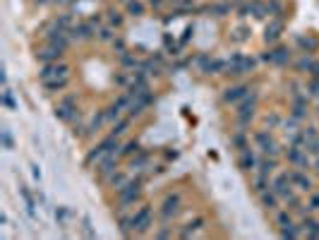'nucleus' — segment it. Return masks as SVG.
I'll return each mask as SVG.
<instances>
[{
	"label": "nucleus",
	"mask_w": 319,
	"mask_h": 240,
	"mask_svg": "<svg viewBox=\"0 0 319 240\" xmlns=\"http://www.w3.org/2000/svg\"><path fill=\"white\" fill-rule=\"evenodd\" d=\"M291 58H293V51L288 46H276V48H271V51L266 53L264 60H266V63H271V65L283 67V65L291 63Z\"/></svg>",
	"instance_id": "nucleus-14"
},
{
	"label": "nucleus",
	"mask_w": 319,
	"mask_h": 240,
	"mask_svg": "<svg viewBox=\"0 0 319 240\" xmlns=\"http://www.w3.org/2000/svg\"><path fill=\"white\" fill-rule=\"evenodd\" d=\"M118 161H120V156H118V151L115 154H108L106 158H101L99 164H96V173H99V178L106 183L113 173H118Z\"/></svg>",
	"instance_id": "nucleus-12"
},
{
	"label": "nucleus",
	"mask_w": 319,
	"mask_h": 240,
	"mask_svg": "<svg viewBox=\"0 0 319 240\" xmlns=\"http://www.w3.org/2000/svg\"><path fill=\"white\" fill-rule=\"evenodd\" d=\"M34 3H38V0H34Z\"/></svg>",
	"instance_id": "nucleus-54"
},
{
	"label": "nucleus",
	"mask_w": 319,
	"mask_h": 240,
	"mask_svg": "<svg viewBox=\"0 0 319 240\" xmlns=\"http://www.w3.org/2000/svg\"><path fill=\"white\" fill-rule=\"evenodd\" d=\"M132 221H135V233L137 235H146L149 228L154 226V209L144 204V207H139L135 214H132Z\"/></svg>",
	"instance_id": "nucleus-8"
},
{
	"label": "nucleus",
	"mask_w": 319,
	"mask_h": 240,
	"mask_svg": "<svg viewBox=\"0 0 319 240\" xmlns=\"http://www.w3.org/2000/svg\"><path fill=\"white\" fill-rule=\"evenodd\" d=\"M312 168H314V173H317V176H319V156L314 158V164H312Z\"/></svg>",
	"instance_id": "nucleus-51"
},
{
	"label": "nucleus",
	"mask_w": 319,
	"mask_h": 240,
	"mask_svg": "<svg viewBox=\"0 0 319 240\" xmlns=\"http://www.w3.org/2000/svg\"><path fill=\"white\" fill-rule=\"evenodd\" d=\"M237 166L243 168L245 173H255L257 166H259V156L255 154V149H243L240 151V156H237Z\"/></svg>",
	"instance_id": "nucleus-17"
},
{
	"label": "nucleus",
	"mask_w": 319,
	"mask_h": 240,
	"mask_svg": "<svg viewBox=\"0 0 319 240\" xmlns=\"http://www.w3.org/2000/svg\"><path fill=\"white\" fill-rule=\"evenodd\" d=\"M130 123H132V115H128V118H118L115 123H113V130H110V135H115V137H123V135L128 132Z\"/></svg>",
	"instance_id": "nucleus-32"
},
{
	"label": "nucleus",
	"mask_w": 319,
	"mask_h": 240,
	"mask_svg": "<svg viewBox=\"0 0 319 240\" xmlns=\"http://www.w3.org/2000/svg\"><path fill=\"white\" fill-rule=\"evenodd\" d=\"M154 235H156V238H171L173 233H171V228H158V231H156Z\"/></svg>",
	"instance_id": "nucleus-48"
},
{
	"label": "nucleus",
	"mask_w": 319,
	"mask_h": 240,
	"mask_svg": "<svg viewBox=\"0 0 319 240\" xmlns=\"http://www.w3.org/2000/svg\"><path fill=\"white\" fill-rule=\"evenodd\" d=\"M197 65H200V70L204 74H223V65H226V60L211 58V56H200L197 58Z\"/></svg>",
	"instance_id": "nucleus-15"
},
{
	"label": "nucleus",
	"mask_w": 319,
	"mask_h": 240,
	"mask_svg": "<svg viewBox=\"0 0 319 240\" xmlns=\"http://www.w3.org/2000/svg\"><path fill=\"white\" fill-rule=\"evenodd\" d=\"M82 235H87V238H96V231L91 228V221H89V216H82Z\"/></svg>",
	"instance_id": "nucleus-43"
},
{
	"label": "nucleus",
	"mask_w": 319,
	"mask_h": 240,
	"mask_svg": "<svg viewBox=\"0 0 319 240\" xmlns=\"http://www.w3.org/2000/svg\"><path fill=\"white\" fill-rule=\"evenodd\" d=\"M123 3H128V0H123Z\"/></svg>",
	"instance_id": "nucleus-53"
},
{
	"label": "nucleus",
	"mask_w": 319,
	"mask_h": 240,
	"mask_svg": "<svg viewBox=\"0 0 319 240\" xmlns=\"http://www.w3.org/2000/svg\"><path fill=\"white\" fill-rule=\"evenodd\" d=\"M281 31H283V19H271V22L264 27V41L269 46H273V44L281 38Z\"/></svg>",
	"instance_id": "nucleus-20"
},
{
	"label": "nucleus",
	"mask_w": 319,
	"mask_h": 240,
	"mask_svg": "<svg viewBox=\"0 0 319 240\" xmlns=\"http://www.w3.org/2000/svg\"><path fill=\"white\" fill-rule=\"evenodd\" d=\"M55 24L60 29H65V31H70V29L74 27V19L70 12H65V15H58V17H55Z\"/></svg>",
	"instance_id": "nucleus-38"
},
{
	"label": "nucleus",
	"mask_w": 319,
	"mask_h": 240,
	"mask_svg": "<svg viewBox=\"0 0 319 240\" xmlns=\"http://www.w3.org/2000/svg\"><path fill=\"white\" fill-rule=\"evenodd\" d=\"M257 92H250L243 99V101L237 103V111H235V120H237V125L240 128H247L252 120H255V111H257Z\"/></svg>",
	"instance_id": "nucleus-3"
},
{
	"label": "nucleus",
	"mask_w": 319,
	"mask_h": 240,
	"mask_svg": "<svg viewBox=\"0 0 319 240\" xmlns=\"http://www.w3.org/2000/svg\"><path fill=\"white\" fill-rule=\"evenodd\" d=\"M230 144H233V149H237V151H243V149L250 147V137L245 135V130H235L233 137H230Z\"/></svg>",
	"instance_id": "nucleus-27"
},
{
	"label": "nucleus",
	"mask_w": 319,
	"mask_h": 240,
	"mask_svg": "<svg viewBox=\"0 0 319 240\" xmlns=\"http://www.w3.org/2000/svg\"><path fill=\"white\" fill-rule=\"evenodd\" d=\"M118 60H120V65L125 67V70H139L142 67V63L137 60L130 51H123V53H118Z\"/></svg>",
	"instance_id": "nucleus-25"
},
{
	"label": "nucleus",
	"mask_w": 319,
	"mask_h": 240,
	"mask_svg": "<svg viewBox=\"0 0 319 240\" xmlns=\"http://www.w3.org/2000/svg\"><path fill=\"white\" fill-rule=\"evenodd\" d=\"M118 223H120V233L123 235H132L135 233V221H132V216H128V214H118Z\"/></svg>",
	"instance_id": "nucleus-31"
},
{
	"label": "nucleus",
	"mask_w": 319,
	"mask_h": 240,
	"mask_svg": "<svg viewBox=\"0 0 319 240\" xmlns=\"http://www.w3.org/2000/svg\"><path fill=\"white\" fill-rule=\"evenodd\" d=\"M250 34H252V31H250V27H245V24H243V27H237L235 31L230 34V41H233V44H245L247 38H250Z\"/></svg>",
	"instance_id": "nucleus-36"
},
{
	"label": "nucleus",
	"mask_w": 319,
	"mask_h": 240,
	"mask_svg": "<svg viewBox=\"0 0 319 240\" xmlns=\"http://www.w3.org/2000/svg\"><path fill=\"white\" fill-rule=\"evenodd\" d=\"M204 226H207V219H204V216H194L192 221H187L180 231H178V235H180V238H194V235H200V233L204 231Z\"/></svg>",
	"instance_id": "nucleus-18"
},
{
	"label": "nucleus",
	"mask_w": 319,
	"mask_h": 240,
	"mask_svg": "<svg viewBox=\"0 0 319 240\" xmlns=\"http://www.w3.org/2000/svg\"><path fill=\"white\" fill-rule=\"evenodd\" d=\"M266 125H269V130H271V128H278V125H283V123H281V118H278L276 113H271V115L266 118Z\"/></svg>",
	"instance_id": "nucleus-46"
},
{
	"label": "nucleus",
	"mask_w": 319,
	"mask_h": 240,
	"mask_svg": "<svg viewBox=\"0 0 319 240\" xmlns=\"http://www.w3.org/2000/svg\"><path fill=\"white\" fill-rule=\"evenodd\" d=\"M180 209H182V194L180 192H168L164 197L161 207H158V216H161L164 221H171V219H175V216L180 214Z\"/></svg>",
	"instance_id": "nucleus-6"
},
{
	"label": "nucleus",
	"mask_w": 319,
	"mask_h": 240,
	"mask_svg": "<svg viewBox=\"0 0 319 240\" xmlns=\"http://www.w3.org/2000/svg\"><path fill=\"white\" fill-rule=\"evenodd\" d=\"M286 158H288V164L293 168H310V156H307V151L302 147H295V144H288V149L283 151Z\"/></svg>",
	"instance_id": "nucleus-11"
},
{
	"label": "nucleus",
	"mask_w": 319,
	"mask_h": 240,
	"mask_svg": "<svg viewBox=\"0 0 319 240\" xmlns=\"http://www.w3.org/2000/svg\"><path fill=\"white\" fill-rule=\"evenodd\" d=\"M137 151H139V144H137V142H128L125 147H120V149H118V156H120V158H125V156H135Z\"/></svg>",
	"instance_id": "nucleus-40"
},
{
	"label": "nucleus",
	"mask_w": 319,
	"mask_h": 240,
	"mask_svg": "<svg viewBox=\"0 0 319 240\" xmlns=\"http://www.w3.org/2000/svg\"><path fill=\"white\" fill-rule=\"evenodd\" d=\"M259 199H262V207H264V209L276 212V209H278V199H281V197H278V194L269 187V190H264V192H259Z\"/></svg>",
	"instance_id": "nucleus-24"
},
{
	"label": "nucleus",
	"mask_w": 319,
	"mask_h": 240,
	"mask_svg": "<svg viewBox=\"0 0 319 240\" xmlns=\"http://www.w3.org/2000/svg\"><path fill=\"white\" fill-rule=\"evenodd\" d=\"M63 56H65V51H60V48H55L48 44V46L41 48L36 53V60L41 65H48V63H55V60H63Z\"/></svg>",
	"instance_id": "nucleus-19"
},
{
	"label": "nucleus",
	"mask_w": 319,
	"mask_h": 240,
	"mask_svg": "<svg viewBox=\"0 0 319 240\" xmlns=\"http://www.w3.org/2000/svg\"><path fill=\"white\" fill-rule=\"evenodd\" d=\"M146 5H149L151 10H154V12H161V10H164L166 5H168V0H149Z\"/></svg>",
	"instance_id": "nucleus-45"
},
{
	"label": "nucleus",
	"mask_w": 319,
	"mask_h": 240,
	"mask_svg": "<svg viewBox=\"0 0 319 240\" xmlns=\"http://www.w3.org/2000/svg\"><path fill=\"white\" fill-rule=\"evenodd\" d=\"M276 226L281 231V238H300L302 235V228L295 226L293 221V212L291 209H283V212H276Z\"/></svg>",
	"instance_id": "nucleus-5"
},
{
	"label": "nucleus",
	"mask_w": 319,
	"mask_h": 240,
	"mask_svg": "<svg viewBox=\"0 0 319 240\" xmlns=\"http://www.w3.org/2000/svg\"><path fill=\"white\" fill-rule=\"evenodd\" d=\"M250 92H255L250 84H230L226 92H223V101L226 103H240Z\"/></svg>",
	"instance_id": "nucleus-16"
},
{
	"label": "nucleus",
	"mask_w": 319,
	"mask_h": 240,
	"mask_svg": "<svg viewBox=\"0 0 319 240\" xmlns=\"http://www.w3.org/2000/svg\"><path fill=\"white\" fill-rule=\"evenodd\" d=\"M19 194H22V199H24V207H27V214L29 216H34V197H31V192L27 190V185L19 183Z\"/></svg>",
	"instance_id": "nucleus-34"
},
{
	"label": "nucleus",
	"mask_w": 319,
	"mask_h": 240,
	"mask_svg": "<svg viewBox=\"0 0 319 240\" xmlns=\"http://www.w3.org/2000/svg\"><path fill=\"white\" fill-rule=\"evenodd\" d=\"M146 164H149V151H146V149H139L135 156H132V161H130V166L135 168L137 173H139V171H144Z\"/></svg>",
	"instance_id": "nucleus-28"
},
{
	"label": "nucleus",
	"mask_w": 319,
	"mask_h": 240,
	"mask_svg": "<svg viewBox=\"0 0 319 240\" xmlns=\"http://www.w3.org/2000/svg\"><path fill=\"white\" fill-rule=\"evenodd\" d=\"M305 209L310 214H317L319 212V192H310L307 197V204H305Z\"/></svg>",
	"instance_id": "nucleus-42"
},
{
	"label": "nucleus",
	"mask_w": 319,
	"mask_h": 240,
	"mask_svg": "<svg viewBox=\"0 0 319 240\" xmlns=\"http://www.w3.org/2000/svg\"><path fill=\"white\" fill-rule=\"evenodd\" d=\"M168 3H175V0H168Z\"/></svg>",
	"instance_id": "nucleus-52"
},
{
	"label": "nucleus",
	"mask_w": 319,
	"mask_h": 240,
	"mask_svg": "<svg viewBox=\"0 0 319 240\" xmlns=\"http://www.w3.org/2000/svg\"><path fill=\"white\" fill-rule=\"evenodd\" d=\"M300 228H302V235H305V238H319V221L312 216L310 212L302 214Z\"/></svg>",
	"instance_id": "nucleus-21"
},
{
	"label": "nucleus",
	"mask_w": 319,
	"mask_h": 240,
	"mask_svg": "<svg viewBox=\"0 0 319 240\" xmlns=\"http://www.w3.org/2000/svg\"><path fill=\"white\" fill-rule=\"evenodd\" d=\"M96 38H99L101 44H113V38H115V34H113V27H103L101 24L99 29H96Z\"/></svg>",
	"instance_id": "nucleus-33"
},
{
	"label": "nucleus",
	"mask_w": 319,
	"mask_h": 240,
	"mask_svg": "<svg viewBox=\"0 0 319 240\" xmlns=\"http://www.w3.org/2000/svg\"><path fill=\"white\" fill-rule=\"evenodd\" d=\"M298 48L300 53H314L319 48V41L314 36H298Z\"/></svg>",
	"instance_id": "nucleus-26"
},
{
	"label": "nucleus",
	"mask_w": 319,
	"mask_h": 240,
	"mask_svg": "<svg viewBox=\"0 0 319 240\" xmlns=\"http://www.w3.org/2000/svg\"><path fill=\"white\" fill-rule=\"evenodd\" d=\"M255 147L264 154V156H276L281 158V147L276 144V139H273L271 130H259V132H255Z\"/></svg>",
	"instance_id": "nucleus-4"
},
{
	"label": "nucleus",
	"mask_w": 319,
	"mask_h": 240,
	"mask_svg": "<svg viewBox=\"0 0 319 240\" xmlns=\"http://www.w3.org/2000/svg\"><path fill=\"white\" fill-rule=\"evenodd\" d=\"M125 12H128L130 17H142L146 12V5L142 0H128V3H125Z\"/></svg>",
	"instance_id": "nucleus-30"
},
{
	"label": "nucleus",
	"mask_w": 319,
	"mask_h": 240,
	"mask_svg": "<svg viewBox=\"0 0 319 240\" xmlns=\"http://www.w3.org/2000/svg\"><path fill=\"white\" fill-rule=\"evenodd\" d=\"M44 84L46 92H63L65 87L70 84V77H55V79H48V82H41Z\"/></svg>",
	"instance_id": "nucleus-29"
},
{
	"label": "nucleus",
	"mask_w": 319,
	"mask_h": 240,
	"mask_svg": "<svg viewBox=\"0 0 319 240\" xmlns=\"http://www.w3.org/2000/svg\"><path fill=\"white\" fill-rule=\"evenodd\" d=\"M3 147H5V149H12V137H10L8 130H3Z\"/></svg>",
	"instance_id": "nucleus-47"
},
{
	"label": "nucleus",
	"mask_w": 319,
	"mask_h": 240,
	"mask_svg": "<svg viewBox=\"0 0 319 240\" xmlns=\"http://www.w3.org/2000/svg\"><path fill=\"white\" fill-rule=\"evenodd\" d=\"M312 67H314V58H312V53H300V56L293 60V70L300 72V74L312 72Z\"/></svg>",
	"instance_id": "nucleus-22"
},
{
	"label": "nucleus",
	"mask_w": 319,
	"mask_h": 240,
	"mask_svg": "<svg viewBox=\"0 0 319 240\" xmlns=\"http://www.w3.org/2000/svg\"><path fill=\"white\" fill-rule=\"evenodd\" d=\"M55 77H70V65L63 63V60L41 65V72H38V79L41 82H48V79H55Z\"/></svg>",
	"instance_id": "nucleus-9"
},
{
	"label": "nucleus",
	"mask_w": 319,
	"mask_h": 240,
	"mask_svg": "<svg viewBox=\"0 0 319 240\" xmlns=\"http://www.w3.org/2000/svg\"><path fill=\"white\" fill-rule=\"evenodd\" d=\"M288 176H291V183L295 190H300V192H307L310 194L314 190V180H312L307 173H305V168H295V171H288Z\"/></svg>",
	"instance_id": "nucleus-13"
},
{
	"label": "nucleus",
	"mask_w": 319,
	"mask_h": 240,
	"mask_svg": "<svg viewBox=\"0 0 319 240\" xmlns=\"http://www.w3.org/2000/svg\"><path fill=\"white\" fill-rule=\"evenodd\" d=\"M3 103H5V108H15V101H12V92H10L8 87H5V92H3Z\"/></svg>",
	"instance_id": "nucleus-44"
},
{
	"label": "nucleus",
	"mask_w": 319,
	"mask_h": 240,
	"mask_svg": "<svg viewBox=\"0 0 319 240\" xmlns=\"http://www.w3.org/2000/svg\"><path fill=\"white\" fill-rule=\"evenodd\" d=\"M120 137L115 135H108L106 139H101L96 147L91 149L89 154H87V166H94V164H99L101 158H106L108 154H115V149H120Z\"/></svg>",
	"instance_id": "nucleus-2"
},
{
	"label": "nucleus",
	"mask_w": 319,
	"mask_h": 240,
	"mask_svg": "<svg viewBox=\"0 0 319 240\" xmlns=\"http://www.w3.org/2000/svg\"><path fill=\"white\" fill-rule=\"evenodd\" d=\"M144 180H146V176H139L137 178H132L125 187H120L118 192V209L120 212H125L128 207H132V204H137L139 199H142V185H144Z\"/></svg>",
	"instance_id": "nucleus-1"
},
{
	"label": "nucleus",
	"mask_w": 319,
	"mask_h": 240,
	"mask_svg": "<svg viewBox=\"0 0 319 240\" xmlns=\"http://www.w3.org/2000/svg\"><path fill=\"white\" fill-rule=\"evenodd\" d=\"M31 168H34V171H31V173H34V178H36V180H41V171H38V166H36V164H34V166H31Z\"/></svg>",
	"instance_id": "nucleus-50"
},
{
	"label": "nucleus",
	"mask_w": 319,
	"mask_h": 240,
	"mask_svg": "<svg viewBox=\"0 0 319 240\" xmlns=\"http://www.w3.org/2000/svg\"><path fill=\"white\" fill-rule=\"evenodd\" d=\"M55 118L63 120V123H74V120L79 118L77 99H74V96H63L60 101L55 103Z\"/></svg>",
	"instance_id": "nucleus-7"
},
{
	"label": "nucleus",
	"mask_w": 319,
	"mask_h": 240,
	"mask_svg": "<svg viewBox=\"0 0 319 240\" xmlns=\"http://www.w3.org/2000/svg\"><path fill=\"white\" fill-rule=\"evenodd\" d=\"M312 77H319V60H314V67H312Z\"/></svg>",
	"instance_id": "nucleus-49"
},
{
	"label": "nucleus",
	"mask_w": 319,
	"mask_h": 240,
	"mask_svg": "<svg viewBox=\"0 0 319 240\" xmlns=\"http://www.w3.org/2000/svg\"><path fill=\"white\" fill-rule=\"evenodd\" d=\"M271 187V180H269V176H262V173H257L255 176V192H264V190H269Z\"/></svg>",
	"instance_id": "nucleus-39"
},
{
	"label": "nucleus",
	"mask_w": 319,
	"mask_h": 240,
	"mask_svg": "<svg viewBox=\"0 0 319 240\" xmlns=\"http://www.w3.org/2000/svg\"><path fill=\"white\" fill-rule=\"evenodd\" d=\"M70 216H72V212L67 209V207H58L55 209V221H58V226H67V221H70Z\"/></svg>",
	"instance_id": "nucleus-37"
},
{
	"label": "nucleus",
	"mask_w": 319,
	"mask_h": 240,
	"mask_svg": "<svg viewBox=\"0 0 319 240\" xmlns=\"http://www.w3.org/2000/svg\"><path fill=\"white\" fill-rule=\"evenodd\" d=\"M305 89H307V96H314L319 99V77H310L307 84H305Z\"/></svg>",
	"instance_id": "nucleus-41"
},
{
	"label": "nucleus",
	"mask_w": 319,
	"mask_h": 240,
	"mask_svg": "<svg viewBox=\"0 0 319 240\" xmlns=\"http://www.w3.org/2000/svg\"><path fill=\"white\" fill-rule=\"evenodd\" d=\"M106 22H108L113 29H120L123 27V12H118L115 8H110L108 12H106Z\"/></svg>",
	"instance_id": "nucleus-35"
},
{
	"label": "nucleus",
	"mask_w": 319,
	"mask_h": 240,
	"mask_svg": "<svg viewBox=\"0 0 319 240\" xmlns=\"http://www.w3.org/2000/svg\"><path fill=\"white\" fill-rule=\"evenodd\" d=\"M276 168H278V158L276 156H262L259 158V166H257V173H262V176H273Z\"/></svg>",
	"instance_id": "nucleus-23"
},
{
	"label": "nucleus",
	"mask_w": 319,
	"mask_h": 240,
	"mask_svg": "<svg viewBox=\"0 0 319 240\" xmlns=\"http://www.w3.org/2000/svg\"><path fill=\"white\" fill-rule=\"evenodd\" d=\"M70 38L72 41H91V38H96V27L91 24L89 19L74 22V27L70 29Z\"/></svg>",
	"instance_id": "nucleus-10"
}]
</instances>
